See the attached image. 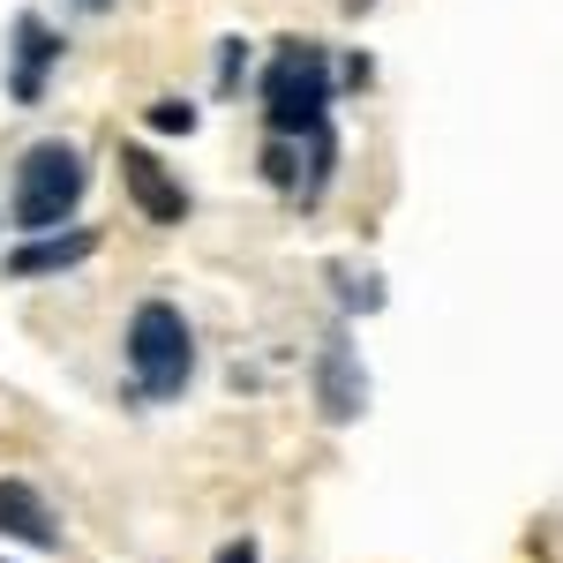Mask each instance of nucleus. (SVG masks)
<instances>
[{"mask_svg":"<svg viewBox=\"0 0 563 563\" xmlns=\"http://www.w3.org/2000/svg\"><path fill=\"white\" fill-rule=\"evenodd\" d=\"M121 180H129V196L143 203V218H151V225H180V218H188V188H180V180L166 174L143 143H129V151H121Z\"/></svg>","mask_w":563,"mask_h":563,"instance_id":"nucleus-5","label":"nucleus"},{"mask_svg":"<svg viewBox=\"0 0 563 563\" xmlns=\"http://www.w3.org/2000/svg\"><path fill=\"white\" fill-rule=\"evenodd\" d=\"M151 129L158 135H188L196 129V106H188V98H158V106H151Z\"/></svg>","mask_w":563,"mask_h":563,"instance_id":"nucleus-9","label":"nucleus"},{"mask_svg":"<svg viewBox=\"0 0 563 563\" xmlns=\"http://www.w3.org/2000/svg\"><path fill=\"white\" fill-rule=\"evenodd\" d=\"M60 60V38H53V23H45L38 8H23L15 15V68H8V98L15 106H38L45 98V68Z\"/></svg>","mask_w":563,"mask_h":563,"instance_id":"nucleus-4","label":"nucleus"},{"mask_svg":"<svg viewBox=\"0 0 563 563\" xmlns=\"http://www.w3.org/2000/svg\"><path fill=\"white\" fill-rule=\"evenodd\" d=\"M84 256H98V233L76 225V233H38L8 256V278H45V271H76Z\"/></svg>","mask_w":563,"mask_h":563,"instance_id":"nucleus-7","label":"nucleus"},{"mask_svg":"<svg viewBox=\"0 0 563 563\" xmlns=\"http://www.w3.org/2000/svg\"><path fill=\"white\" fill-rule=\"evenodd\" d=\"M129 368L143 398H180L196 376V331L174 301H143L129 316Z\"/></svg>","mask_w":563,"mask_h":563,"instance_id":"nucleus-3","label":"nucleus"},{"mask_svg":"<svg viewBox=\"0 0 563 563\" xmlns=\"http://www.w3.org/2000/svg\"><path fill=\"white\" fill-rule=\"evenodd\" d=\"M346 8H353V15H361V8H376V0H346Z\"/></svg>","mask_w":563,"mask_h":563,"instance_id":"nucleus-11","label":"nucleus"},{"mask_svg":"<svg viewBox=\"0 0 563 563\" xmlns=\"http://www.w3.org/2000/svg\"><path fill=\"white\" fill-rule=\"evenodd\" d=\"M316 406H323V421H353L368 406V376L353 368L346 339H331V346L316 353Z\"/></svg>","mask_w":563,"mask_h":563,"instance_id":"nucleus-6","label":"nucleus"},{"mask_svg":"<svg viewBox=\"0 0 563 563\" xmlns=\"http://www.w3.org/2000/svg\"><path fill=\"white\" fill-rule=\"evenodd\" d=\"M218 563H256V549H249V541H233V549H218Z\"/></svg>","mask_w":563,"mask_h":563,"instance_id":"nucleus-10","label":"nucleus"},{"mask_svg":"<svg viewBox=\"0 0 563 563\" xmlns=\"http://www.w3.org/2000/svg\"><path fill=\"white\" fill-rule=\"evenodd\" d=\"M0 533H15L31 549H53L60 541V526H53V511H45V496L31 481H0Z\"/></svg>","mask_w":563,"mask_h":563,"instance_id":"nucleus-8","label":"nucleus"},{"mask_svg":"<svg viewBox=\"0 0 563 563\" xmlns=\"http://www.w3.org/2000/svg\"><path fill=\"white\" fill-rule=\"evenodd\" d=\"M263 129L271 143L331 135V53L316 38H286L263 68Z\"/></svg>","mask_w":563,"mask_h":563,"instance_id":"nucleus-1","label":"nucleus"},{"mask_svg":"<svg viewBox=\"0 0 563 563\" xmlns=\"http://www.w3.org/2000/svg\"><path fill=\"white\" fill-rule=\"evenodd\" d=\"M76 8H90V15H98V8H106V0H76Z\"/></svg>","mask_w":563,"mask_h":563,"instance_id":"nucleus-12","label":"nucleus"},{"mask_svg":"<svg viewBox=\"0 0 563 563\" xmlns=\"http://www.w3.org/2000/svg\"><path fill=\"white\" fill-rule=\"evenodd\" d=\"M84 196H90V166H84L76 143L45 135V143L23 151V166H15V225H23L31 241L53 233V225H68Z\"/></svg>","mask_w":563,"mask_h":563,"instance_id":"nucleus-2","label":"nucleus"}]
</instances>
